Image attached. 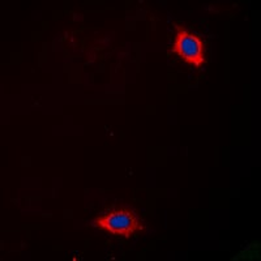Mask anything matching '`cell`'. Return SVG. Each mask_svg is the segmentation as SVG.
Returning a JSON list of instances; mask_svg holds the SVG:
<instances>
[{
  "mask_svg": "<svg viewBox=\"0 0 261 261\" xmlns=\"http://www.w3.org/2000/svg\"><path fill=\"white\" fill-rule=\"evenodd\" d=\"M174 28H175V39L172 42L170 51L176 54L188 64L200 68L206 62L205 42L202 41L201 37L188 30L184 25L174 22Z\"/></svg>",
  "mask_w": 261,
  "mask_h": 261,
  "instance_id": "obj_1",
  "label": "cell"
},
{
  "mask_svg": "<svg viewBox=\"0 0 261 261\" xmlns=\"http://www.w3.org/2000/svg\"><path fill=\"white\" fill-rule=\"evenodd\" d=\"M94 226L111 232L116 237L129 238L137 231H143L145 226L139 217L128 208H116L103 216L98 217Z\"/></svg>",
  "mask_w": 261,
  "mask_h": 261,
  "instance_id": "obj_2",
  "label": "cell"
}]
</instances>
